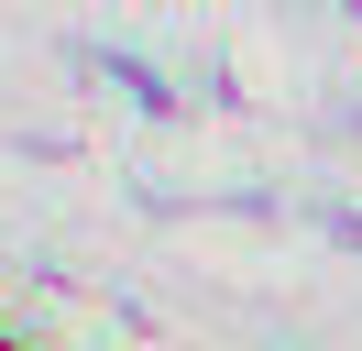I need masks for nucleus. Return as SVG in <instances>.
Here are the masks:
<instances>
[{
	"label": "nucleus",
	"instance_id": "nucleus-1",
	"mask_svg": "<svg viewBox=\"0 0 362 351\" xmlns=\"http://www.w3.org/2000/svg\"><path fill=\"white\" fill-rule=\"evenodd\" d=\"M0 351H11V340H0Z\"/></svg>",
	"mask_w": 362,
	"mask_h": 351
}]
</instances>
